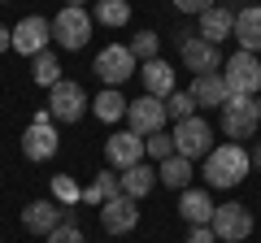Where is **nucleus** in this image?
<instances>
[{
	"instance_id": "1",
	"label": "nucleus",
	"mask_w": 261,
	"mask_h": 243,
	"mask_svg": "<svg viewBox=\"0 0 261 243\" xmlns=\"http://www.w3.org/2000/svg\"><path fill=\"white\" fill-rule=\"evenodd\" d=\"M252 169V157L244 152V143H222L205 157V183L209 187H240Z\"/></svg>"
},
{
	"instance_id": "2",
	"label": "nucleus",
	"mask_w": 261,
	"mask_h": 243,
	"mask_svg": "<svg viewBox=\"0 0 261 243\" xmlns=\"http://www.w3.org/2000/svg\"><path fill=\"white\" fill-rule=\"evenodd\" d=\"M57 148H61V135L53 126V109H39L35 122L27 126V135H22V152H27V161L44 165V161L57 157Z\"/></svg>"
},
{
	"instance_id": "3",
	"label": "nucleus",
	"mask_w": 261,
	"mask_h": 243,
	"mask_svg": "<svg viewBox=\"0 0 261 243\" xmlns=\"http://www.w3.org/2000/svg\"><path fill=\"white\" fill-rule=\"evenodd\" d=\"M257 126H261V117H257V100H252V96H231V100L222 104V131L231 135V143L252 139Z\"/></svg>"
},
{
	"instance_id": "4",
	"label": "nucleus",
	"mask_w": 261,
	"mask_h": 243,
	"mask_svg": "<svg viewBox=\"0 0 261 243\" xmlns=\"http://www.w3.org/2000/svg\"><path fill=\"white\" fill-rule=\"evenodd\" d=\"M174 152L178 157H187V161H196V157H209L214 152V131H209V122L205 117H187V122H174Z\"/></svg>"
},
{
	"instance_id": "5",
	"label": "nucleus",
	"mask_w": 261,
	"mask_h": 243,
	"mask_svg": "<svg viewBox=\"0 0 261 243\" xmlns=\"http://www.w3.org/2000/svg\"><path fill=\"white\" fill-rule=\"evenodd\" d=\"M48 109H53V122H79L87 113V92L79 83H70V78H61L57 87H48Z\"/></svg>"
},
{
	"instance_id": "6",
	"label": "nucleus",
	"mask_w": 261,
	"mask_h": 243,
	"mask_svg": "<svg viewBox=\"0 0 261 243\" xmlns=\"http://www.w3.org/2000/svg\"><path fill=\"white\" fill-rule=\"evenodd\" d=\"M53 39L61 48H70V52H79V48L92 39V13L87 9H61L53 18Z\"/></svg>"
},
{
	"instance_id": "7",
	"label": "nucleus",
	"mask_w": 261,
	"mask_h": 243,
	"mask_svg": "<svg viewBox=\"0 0 261 243\" xmlns=\"http://www.w3.org/2000/svg\"><path fill=\"white\" fill-rule=\"evenodd\" d=\"M222 78H226V87H231V96H257L261 92V66H257V56L240 48V52L226 61Z\"/></svg>"
},
{
	"instance_id": "8",
	"label": "nucleus",
	"mask_w": 261,
	"mask_h": 243,
	"mask_svg": "<svg viewBox=\"0 0 261 243\" xmlns=\"http://www.w3.org/2000/svg\"><path fill=\"white\" fill-rule=\"evenodd\" d=\"M214 234H218V243H244L252 234V213L244 204H218L214 208Z\"/></svg>"
},
{
	"instance_id": "9",
	"label": "nucleus",
	"mask_w": 261,
	"mask_h": 243,
	"mask_svg": "<svg viewBox=\"0 0 261 243\" xmlns=\"http://www.w3.org/2000/svg\"><path fill=\"white\" fill-rule=\"evenodd\" d=\"M126 122H130V131L135 135H157L166 131V100H157V96H140V100H130L126 104Z\"/></svg>"
},
{
	"instance_id": "10",
	"label": "nucleus",
	"mask_w": 261,
	"mask_h": 243,
	"mask_svg": "<svg viewBox=\"0 0 261 243\" xmlns=\"http://www.w3.org/2000/svg\"><path fill=\"white\" fill-rule=\"evenodd\" d=\"M48 39H53V22L48 18H39V13H31V18H22L18 26H13V52H22V56H39L48 48Z\"/></svg>"
},
{
	"instance_id": "11",
	"label": "nucleus",
	"mask_w": 261,
	"mask_h": 243,
	"mask_svg": "<svg viewBox=\"0 0 261 243\" xmlns=\"http://www.w3.org/2000/svg\"><path fill=\"white\" fill-rule=\"evenodd\" d=\"M135 52H130L126 44H109V48H100V56H96V74L105 78L109 87H118V83H126L130 74H135Z\"/></svg>"
},
{
	"instance_id": "12",
	"label": "nucleus",
	"mask_w": 261,
	"mask_h": 243,
	"mask_svg": "<svg viewBox=\"0 0 261 243\" xmlns=\"http://www.w3.org/2000/svg\"><path fill=\"white\" fill-rule=\"evenodd\" d=\"M105 157H109L113 169H130V165H140L144 161V135L135 131H118L105 139Z\"/></svg>"
},
{
	"instance_id": "13",
	"label": "nucleus",
	"mask_w": 261,
	"mask_h": 243,
	"mask_svg": "<svg viewBox=\"0 0 261 243\" xmlns=\"http://www.w3.org/2000/svg\"><path fill=\"white\" fill-rule=\"evenodd\" d=\"M100 226L109 234H130L135 226H140V208H135V200L130 196H113L100 204Z\"/></svg>"
},
{
	"instance_id": "14",
	"label": "nucleus",
	"mask_w": 261,
	"mask_h": 243,
	"mask_svg": "<svg viewBox=\"0 0 261 243\" xmlns=\"http://www.w3.org/2000/svg\"><path fill=\"white\" fill-rule=\"evenodd\" d=\"M178 52H183V66L196 70V74H214V70L222 66L218 44H209V39H200V35H187L183 44H178Z\"/></svg>"
},
{
	"instance_id": "15",
	"label": "nucleus",
	"mask_w": 261,
	"mask_h": 243,
	"mask_svg": "<svg viewBox=\"0 0 261 243\" xmlns=\"http://www.w3.org/2000/svg\"><path fill=\"white\" fill-rule=\"evenodd\" d=\"M192 100L200 104V109H222L226 100H231V87H226V78L218 74H196V83H192Z\"/></svg>"
},
{
	"instance_id": "16",
	"label": "nucleus",
	"mask_w": 261,
	"mask_h": 243,
	"mask_svg": "<svg viewBox=\"0 0 261 243\" xmlns=\"http://www.w3.org/2000/svg\"><path fill=\"white\" fill-rule=\"evenodd\" d=\"M200 39H209V44H222V39L235 35V13L226 9V5H214V9L200 13V31H196Z\"/></svg>"
},
{
	"instance_id": "17",
	"label": "nucleus",
	"mask_w": 261,
	"mask_h": 243,
	"mask_svg": "<svg viewBox=\"0 0 261 243\" xmlns=\"http://www.w3.org/2000/svg\"><path fill=\"white\" fill-rule=\"evenodd\" d=\"M235 39H240L244 52L252 56L261 52V5H248V9L235 13Z\"/></svg>"
},
{
	"instance_id": "18",
	"label": "nucleus",
	"mask_w": 261,
	"mask_h": 243,
	"mask_svg": "<svg viewBox=\"0 0 261 243\" xmlns=\"http://www.w3.org/2000/svg\"><path fill=\"white\" fill-rule=\"evenodd\" d=\"M22 226H27L31 234H48L61 226V208L53 204V200H35V204L22 208Z\"/></svg>"
},
{
	"instance_id": "19",
	"label": "nucleus",
	"mask_w": 261,
	"mask_h": 243,
	"mask_svg": "<svg viewBox=\"0 0 261 243\" xmlns=\"http://www.w3.org/2000/svg\"><path fill=\"white\" fill-rule=\"evenodd\" d=\"M140 78H144V87H148V96H157V100L174 96V70H170L161 56H157V61H144Z\"/></svg>"
},
{
	"instance_id": "20",
	"label": "nucleus",
	"mask_w": 261,
	"mask_h": 243,
	"mask_svg": "<svg viewBox=\"0 0 261 243\" xmlns=\"http://www.w3.org/2000/svg\"><path fill=\"white\" fill-rule=\"evenodd\" d=\"M118 178H122V196H130V200H144L152 187H157V169L144 165V161H140V165H130V169H122Z\"/></svg>"
},
{
	"instance_id": "21",
	"label": "nucleus",
	"mask_w": 261,
	"mask_h": 243,
	"mask_svg": "<svg viewBox=\"0 0 261 243\" xmlns=\"http://www.w3.org/2000/svg\"><path fill=\"white\" fill-rule=\"evenodd\" d=\"M214 208L218 204L205 196V191H196V187H187L183 200H178V213H183L192 226H209V222H214Z\"/></svg>"
},
{
	"instance_id": "22",
	"label": "nucleus",
	"mask_w": 261,
	"mask_h": 243,
	"mask_svg": "<svg viewBox=\"0 0 261 243\" xmlns=\"http://www.w3.org/2000/svg\"><path fill=\"white\" fill-rule=\"evenodd\" d=\"M157 183H166V187L174 191H187V183H192V161L187 157H170L157 165Z\"/></svg>"
},
{
	"instance_id": "23",
	"label": "nucleus",
	"mask_w": 261,
	"mask_h": 243,
	"mask_svg": "<svg viewBox=\"0 0 261 243\" xmlns=\"http://www.w3.org/2000/svg\"><path fill=\"white\" fill-rule=\"evenodd\" d=\"M126 104H130V100H122L118 87H105V92L96 96L92 109H96V117H100V122H118V117H126Z\"/></svg>"
},
{
	"instance_id": "24",
	"label": "nucleus",
	"mask_w": 261,
	"mask_h": 243,
	"mask_svg": "<svg viewBox=\"0 0 261 243\" xmlns=\"http://www.w3.org/2000/svg\"><path fill=\"white\" fill-rule=\"evenodd\" d=\"M113 196H122V178L118 174H96V183L83 191V200H87V204H96V208H100L105 200H113Z\"/></svg>"
},
{
	"instance_id": "25",
	"label": "nucleus",
	"mask_w": 261,
	"mask_h": 243,
	"mask_svg": "<svg viewBox=\"0 0 261 243\" xmlns=\"http://www.w3.org/2000/svg\"><path fill=\"white\" fill-rule=\"evenodd\" d=\"M126 18H130L126 0H96V22L100 26H126Z\"/></svg>"
},
{
	"instance_id": "26",
	"label": "nucleus",
	"mask_w": 261,
	"mask_h": 243,
	"mask_svg": "<svg viewBox=\"0 0 261 243\" xmlns=\"http://www.w3.org/2000/svg\"><path fill=\"white\" fill-rule=\"evenodd\" d=\"M31 74H35L39 87H57V83H61V66H57V56L48 52V48L35 56V70H31Z\"/></svg>"
},
{
	"instance_id": "27",
	"label": "nucleus",
	"mask_w": 261,
	"mask_h": 243,
	"mask_svg": "<svg viewBox=\"0 0 261 243\" xmlns=\"http://www.w3.org/2000/svg\"><path fill=\"white\" fill-rule=\"evenodd\" d=\"M144 157H152V161H170V157H178V152H174V135H166V131L148 135V139H144Z\"/></svg>"
},
{
	"instance_id": "28",
	"label": "nucleus",
	"mask_w": 261,
	"mask_h": 243,
	"mask_svg": "<svg viewBox=\"0 0 261 243\" xmlns=\"http://www.w3.org/2000/svg\"><path fill=\"white\" fill-rule=\"evenodd\" d=\"M166 117H174V122L196 117V100H192V92H174V96H166Z\"/></svg>"
},
{
	"instance_id": "29",
	"label": "nucleus",
	"mask_w": 261,
	"mask_h": 243,
	"mask_svg": "<svg viewBox=\"0 0 261 243\" xmlns=\"http://www.w3.org/2000/svg\"><path fill=\"white\" fill-rule=\"evenodd\" d=\"M157 48H161L157 31H140V35L130 39V52H135V61H157Z\"/></svg>"
},
{
	"instance_id": "30",
	"label": "nucleus",
	"mask_w": 261,
	"mask_h": 243,
	"mask_svg": "<svg viewBox=\"0 0 261 243\" xmlns=\"http://www.w3.org/2000/svg\"><path fill=\"white\" fill-rule=\"evenodd\" d=\"M44 239H48V243H87L83 230H79V222H61L57 230H48Z\"/></svg>"
},
{
	"instance_id": "31",
	"label": "nucleus",
	"mask_w": 261,
	"mask_h": 243,
	"mask_svg": "<svg viewBox=\"0 0 261 243\" xmlns=\"http://www.w3.org/2000/svg\"><path fill=\"white\" fill-rule=\"evenodd\" d=\"M53 196H57V200H79L83 191H79L70 178H53Z\"/></svg>"
},
{
	"instance_id": "32",
	"label": "nucleus",
	"mask_w": 261,
	"mask_h": 243,
	"mask_svg": "<svg viewBox=\"0 0 261 243\" xmlns=\"http://www.w3.org/2000/svg\"><path fill=\"white\" fill-rule=\"evenodd\" d=\"M187 243H218V234H214V226H192L187 230Z\"/></svg>"
},
{
	"instance_id": "33",
	"label": "nucleus",
	"mask_w": 261,
	"mask_h": 243,
	"mask_svg": "<svg viewBox=\"0 0 261 243\" xmlns=\"http://www.w3.org/2000/svg\"><path fill=\"white\" fill-rule=\"evenodd\" d=\"M178 5V13H205V9H214L218 0H174Z\"/></svg>"
},
{
	"instance_id": "34",
	"label": "nucleus",
	"mask_w": 261,
	"mask_h": 243,
	"mask_svg": "<svg viewBox=\"0 0 261 243\" xmlns=\"http://www.w3.org/2000/svg\"><path fill=\"white\" fill-rule=\"evenodd\" d=\"M9 44H13V31H9V26H0V52H5Z\"/></svg>"
},
{
	"instance_id": "35",
	"label": "nucleus",
	"mask_w": 261,
	"mask_h": 243,
	"mask_svg": "<svg viewBox=\"0 0 261 243\" xmlns=\"http://www.w3.org/2000/svg\"><path fill=\"white\" fill-rule=\"evenodd\" d=\"M65 9H83V0H65Z\"/></svg>"
},
{
	"instance_id": "36",
	"label": "nucleus",
	"mask_w": 261,
	"mask_h": 243,
	"mask_svg": "<svg viewBox=\"0 0 261 243\" xmlns=\"http://www.w3.org/2000/svg\"><path fill=\"white\" fill-rule=\"evenodd\" d=\"M252 165H261V143H257V152H252Z\"/></svg>"
},
{
	"instance_id": "37",
	"label": "nucleus",
	"mask_w": 261,
	"mask_h": 243,
	"mask_svg": "<svg viewBox=\"0 0 261 243\" xmlns=\"http://www.w3.org/2000/svg\"><path fill=\"white\" fill-rule=\"evenodd\" d=\"M257 117H261V96H257Z\"/></svg>"
},
{
	"instance_id": "38",
	"label": "nucleus",
	"mask_w": 261,
	"mask_h": 243,
	"mask_svg": "<svg viewBox=\"0 0 261 243\" xmlns=\"http://www.w3.org/2000/svg\"><path fill=\"white\" fill-rule=\"evenodd\" d=\"M0 5H9V0H0Z\"/></svg>"
}]
</instances>
